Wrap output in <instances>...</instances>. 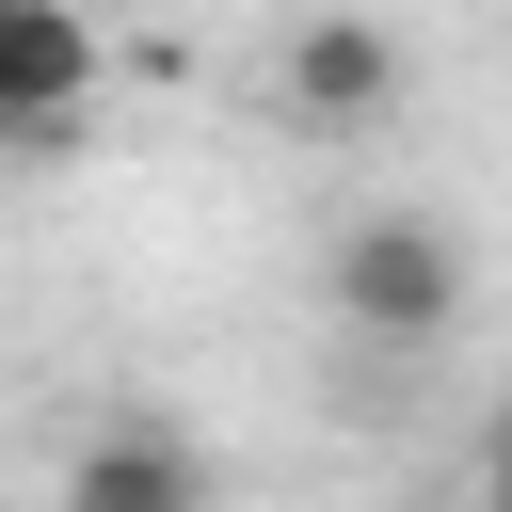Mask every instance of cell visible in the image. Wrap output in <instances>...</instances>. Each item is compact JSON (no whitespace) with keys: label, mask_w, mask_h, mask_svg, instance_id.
Masks as SVG:
<instances>
[{"label":"cell","mask_w":512,"mask_h":512,"mask_svg":"<svg viewBox=\"0 0 512 512\" xmlns=\"http://www.w3.org/2000/svg\"><path fill=\"white\" fill-rule=\"evenodd\" d=\"M320 304H336L368 352H432V336L464 320V240H448L432 208H368V224H336V256H320Z\"/></svg>","instance_id":"cell-1"},{"label":"cell","mask_w":512,"mask_h":512,"mask_svg":"<svg viewBox=\"0 0 512 512\" xmlns=\"http://www.w3.org/2000/svg\"><path fill=\"white\" fill-rule=\"evenodd\" d=\"M400 80H416V48H400L384 16H352V0H320V16L288 32V112H304L320 144L384 128V112H400Z\"/></svg>","instance_id":"cell-2"},{"label":"cell","mask_w":512,"mask_h":512,"mask_svg":"<svg viewBox=\"0 0 512 512\" xmlns=\"http://www.w3.org/2000/svg\"><path fill=\"white\" fill-rule=\"evenodd\" d=\"M80 112H96V16L0 0V144H80Z\"/></svg>","instance_id":"cell-3"},{"label":"cell","mask_w":512,"mask_h":512,"mask_svg":"<svg viewBox=\"0 0 512 512\" xmlns=\"http://www.w3.org/2000/svg\"><path fill=\"white\" fill-rule=\"evenodd\" d=\"M64 512H208V448L176 416H96L64 448Z\"/></svg>","instance_id":"cell-4"},{"label":"cell","mask_w":512,"mask_h":512,"mask_svg":"<svg viewBox=\"0 0 512 512\" xmlns=\"http://www.w3.org/2000/svg\"><path fill=\"white\" fill-rule=\"evenodd\" d=\"M480 512H512V400H496V432H480Z\"/></svg>","instance_id":"cell-5"}]
</instances>
